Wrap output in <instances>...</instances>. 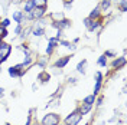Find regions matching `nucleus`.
Here are the masks:
<instances>
[{"label":"nucleus","mask_w":127,"mask_h":125,"mask_svg":"<svg viewBox=\"0 0 127 125\" xmlns=\"http://www.w3.org/2000/svg\"><path fill=\"white\" fill-rule=\"evenodd\" d=\"M13 3H16V4H19V3H22V0H12Z\"/></svg>","instance_id":"393cba45"},{"label":"nucleus","mask_w":127,"mask_h":125,"mask_svg":"<svg viewBox=\"0 0 127 125\" xmlns=\"http://www.w3.org/2000/svg\"><path fill=\"white\" fill-rule=\"evenodd\" d=\"M59 122H61V117L58 114H48L42 119V125H59Z\"/></svg>","instance_id":"f03ea898"},{"label":"nucleus","mask_w":127,"mask_h":125,"mask_svg":"<svg viewBox=\"0 0 127 125\" xmlns=\"http://www.w3.org/2000/svg\"><path fill=\"white\" fill-rule=\"evenodd\" d=\"M98 65H101V66H105V65H107V59H105V56L104 55L98 59Z\"/></svg>","instance_id":"6ab92c4d"},{"label":"nucleus","mask_w":127,"mask_h":125,"mask_svg":"<svg viewBox=\"0 0 127 125\" xmlns=\"http://www.w3.org/2000/svg\"><path fill=\"white\" fill-rule=\"evenodd\" d=\"M33 7H35V4H33L32 0H28V1L25 3V12H26V13H31L32 10H33Z\"/></svg>","instance_id":"9b49d317"},{"label":"nucleus","mask_w":127,"mask_h":125,"mask_svg":"<svg viewBox=\"0 0 127 125\" xmlns=\"http://www.w3.org/2000/svg\"><path fill=\"white\" fill-rule=\"evenodd\" d=\"M84 24H85V27H87L88 30H95L100 24H101V19L100 20H94V19H85L84 20Z\"/></svg>","instance_id":"39448f33"},{"label":"nucleus","mask_w":127,"mask_h":125,"mask_svg":"<svg viewBox=\"0 0 127 125\" xmlns=\"http://www.w3.org/2000/svg\"><path fill=\"white\" fill-rule=\"evenodd\" d=\"M23 73H25V66H23V63H20V65H16V66H12V68H9V75H10L12 78L22 76Z\"/></svg>","instance_id":"20e7f679"},{"label":"nucleus","mask_w":127,"mask_h":125,"mask_svg":"<svg viewBox=\"0 0 127 125\" xmlns=\"http://www.w3.org/2000/svg\"><path fill=\"white\" fill-rule=\"evenodd\" d=\"M85 63H87V61L84 59L82 62H79L78 63V66H77V69H78V72H81V73H84L85 70H84V66H85Z\"/></svg>","instance_id":"a211bd4d"},{"label":"nucleus","mask_w":127,"mask_h":125,"mask_svg":"<svg viewBox=\"0 0 127 125\" xmlns=\"http://www.w3.org/2000/svg\"><path fill=\"white\" fill-rule=\"evenodd\" d=\"M35 7H46V1L48 0H32Z\"/></svg>","instance_id":"f8f14e48"},{"label":"nucleus","mask_w":127,"mask_h":125,"mask_svg":"<svg viewBox=\"0 0 127 125\" xmlns=\"http://www.w3.org/2000/svg\"><path fill=\"white\" fill-rule=\"evenodd\" d=\"M33 36H42L43 33H45V29L43 27H36V29H33Z\"/></svg>","instance_id":"2eb2a0df"},{"label":"nucleus","mask_w":127,"mask_h":125,"mask_svg":"<svg viewBox=\"0 0 127 125\" xmlns=\"http://www.w3.org/2000/svg\"><path fill=\"white\" fill-rule=\"evenodd\" d=\"M45 10H46V7H33V10L29 13V17L31 19H40L45 15Z\"/></svg>","instance_id":"423d86ee"},{"label":"nucleus","mask_w":127,"mask_h":125,"mask_svg":"<svg viewBox=\"0 0 127 125\" xmlns=\"http://www.w3.org/2000/svg\"><path fill=\"white\" fill-rule=\"evenodd\" d=\"M3 92H4V89H3V88H0V96H3Z\"/></svg>","instance_id":"a878e982"},{"label":"nucleus","mask_w":127,"mask_h":125,"mask_svg":"<svg viewBox=\"0 0 127 125\" xmlns=\"http://www.w3.org/2000/svg\"><path fill=\"white\" fill-rule=\"evenodd\" d=\"M94 101H95V95L93 94V95H88V96H85L84 98V104H90V105H93L94 104Z\"/></svg>","instance_id":"4468645a"},{"label":"nucleus","mask_w":127,"mask_h":125,"mask_svg":"<svg viewBox=\"0 0 127 125\" xmlns=\"http://www.w3.org/2000/svg\"><path fill=\"white\" fill-rule=\"evenodd\" d=\"M100 16V7H95L93 12H91V15H90V17L88 19H97Z\"/></svg>","instance_id":"dca6fc26"},{"label":"nucleus","mask_w":127,"mask_h":125,"mask_svg":"<svg viewBox=\"0 0 127 125\" xmlns=\"http://www.w3.org/2000/svg\"><path fill=\"white\" fill-rule=\"evenodd\" d=\"M10 52H12V46L9 45V43H0V63H3L6 59L9 58L10 55Z\"/></svg>","instance_id":"7ed1b4c3"},{"label":"nucleus","mask_w":127,"mask_h":125,"mask_svg":"<svg viewBox=\"0 0 127 125\" xmlns=\"http://www.w3.org/2000/svg\"><path fill=\"white\" fill-rule=\"evenodd\" d=\"M22 17H23L22 12H13V19H15L16 23H20L22 22Z\"/></svg>","instance_id":"ddd939ff"},{"label":"nucleus","mask_w":127,"mask_h":125,"mask_svg":"<svg viewBox=\"0 0 127 125\" xmlns=\"http://www.w3.org/2000/svg\"><path fill=\"white\" fill-rule=\"evenodd\" d=\"M59 43H61L62 46H65V47H72V46H71V43H69V42H65V40H61Z\"/></svg>","instance_id":"aec40b11"},{"label":"nucleus","mask_w":127,"mask_h":125,"mask_svg":"<svg viewBox=\"0 0 127 125\" xmlns=\"http://www.w3.org/2000/svg\"><path fill=\"white\" fill-rule=\"evenodd\" d=\"M113 55H114L113 52H105V55H104V56H113Z\"/></svg>","instance_id":"b1692460"},{"label":"nucleus","mask_w":127,"mask_h":125,"mask_svg":"<svg viewBox=\"0 0 127 125\" xmlns=\"http://www.w3.org/2000/svg\"><path fill=\"white\" fill-rule=\"evenodd\" d=\"M31 121H32V117L29 115V117H28V121H26V124L25 125H31Z\"/></svg>","instance_id":"4be33fe9"},{"label":"nucleus","mask_w":127,"mask_h":125,"mask_svg":"<svg viewBox=\"0 0 127 125\" xmlns=\"http://www.w3.org/2000/svg\"><path fill=\"white\" fill-rule=\"evenodd\" d=\"M0 24H1L3 27H7L9 24H10V20H9V19H4V20H3V23H0Z\"/></svg>","instance_id":"412c9836"},{"label":"nucleus","mask_w":127,"mask_h":125,"mask_svg":"<svg viewBox=\"0 0 127 125\" xmlns=\"http://www.w3.org/2000/svg\"><path fill=\"white\" fill-rule=\"evenodd\" d=\"M81 118H82L81 112L78 109H75L72 114H69L68 117L65 118V125H77L81 121Z\"/></svg>","instance_id":"f257e3e1"},{"label":"nucleus","mask_w":127,"mask_h":125,"mask_svg":"<svg viewBox=\"0 0 127 125\" xmlns=\"http://www.w3.org/2000/svg\"><path fill=\"white\" fill-rule=\"evenodd\" d=\"M6 125H10V124H6Z\"/></svg>","instance_id":"cd10ccee"},{"label":"nucleus","mask_w":127,"mask_h":125,"mask_svg":"<svg viewBox=\"0 0 127 125\" xmlns=\"http://www.w3.org/2000/svg\"><path fill=\"white\" fill-rule=\"evenodd\" d=\"M20 30H22V27H20V24H19V26H17V27H16V33H20Z\"/></svg>","instance_id":"5701e85b"},{"label":"nucleus","mask_w":127,"mask_h":125,"mask_svg":"<svg viewBox=\"0 0 127 125\" xmlns=\"http://www.w3.org/2000/svg\"><path fill=\"white\" fill-rule=\"evenodd\" d=\"M64 3H72V0H64Z\"/></svg>","instance_id":"bb28decb"},{"label":"nucleus","mask_w":127,"mask_h":125,"mask_svg":"<svg viewBox=\"0 0 127 125\" xmlns=\"http://www.w3.org/2000/svg\"><path fill=\"white\" fill-rule=\"evenodd\" d=\"M91 108H93V105H90V104H84V106H81L78 111L81 112V115H85V114H88V112L91 111Z\"/></svg>","instance_id":"9d476101"},{"label":"nucleus","mask_w":127,"mask_h":125,"mask_svg":"<svg viewBox=\"0 0 127 125\" xmlns=\"http://www.w3.org/2000/svg\"><path fill=\"white\" fill-rule=\"evenodd\" d=\"M69 59H71V56H64V58H61L59 61H56L55 66H56V68H64L66 63L69 62Z\"/></svg>","instance_id":"6e6552de"},{"label":"nucleus","mask_w":127,"mask_h":125,"mask_svg":"<svg viewBox=\"0 0 127 125\" xmlns=\"http://www.w3.org/2000/svg\"><path fill=\"white\" fill-rule=\"evenodd\" d=\"M124 65H126V56L116 59V61L113 62V68H117V69H120V68H123Z\"/></svg>","instance_id":"0eeeda50"},{"label":"nucleus","mask_w":127,"mask_h":125,"mask_svg":"<svg viewBox=\"0 0 127 125\" xmlns=\"http://www.w3.org/2000/svg\"><path fill=\"white\" fill-rule=\"evenodd\" d=\"M38 79H39L40 82H43V83H45V82H48V81L51 79V76L48 75V72H45V70H43V72H40L39 75H38Z\"/></svg>","instance_id":"1a4fd4ad"},{"label":"nucleus","mask_w":127,"mask_h":125,"mask_svg":"<svg viewBox=\"0 0 127 125\" xmlns=\"http://www.w3.org/2000/svg\"><path fill=\"white\" fill-rule=\"evenodd\" d=\"M110 4H111V0H101V9L103 10H107L110 7Z\"/></svg>","instance_id":"f3484780"}]
</instances>
